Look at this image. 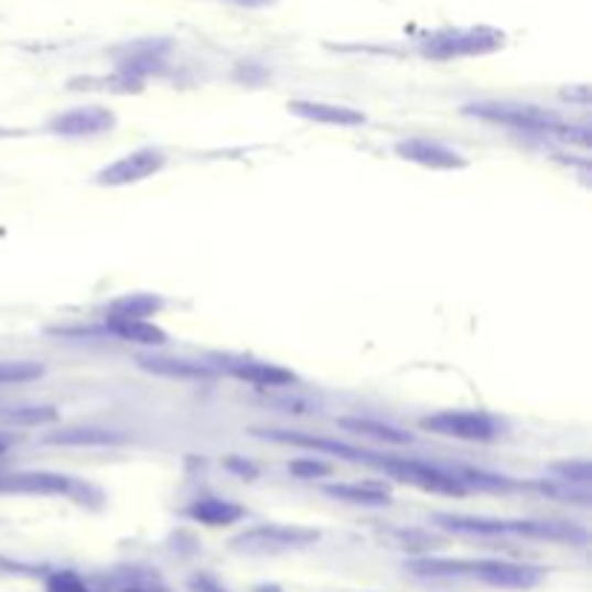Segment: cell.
I'll list each match as a JSON object with an SVG mask.
<instances>
[{
	"instance_id": "obj_30",
	"label": "cell",
	"mask_w": 592,
	"mask_h": 592,
	"mask_svg": "<svg viewBox=\"0 0 592 592\" xmlns=\"http://www.w3.org/2000/svg\"><path fill=\"white\" fill-rule=\"evenodd\" d=\"M122 592H153V590H142V586H128V590H122Z\"/></svg>"
},
{
	"instance_id": "obj_13",
	"label": "cell",
	"mask_w": 592,
	"mask_h": 592,
	"mask_svg": "<svg viewBox=\"0 0 592 592\" xmlns=\"http://www.w3.org/2000/svg\"><path fill=\"white\" fill-rule=\"evenodd\" d=\"M289 114L301 116L306 122L330 125V128H362L367 122V116L362 110L347 105H333V101L295 99L289 101Z\"/></svg>"
},
{
	"instance_id": "obj_27",
	"label": "cell",
	"mask_w": 592,
	"mask_h": 592,
	"mask_svg": "<svg viewBox=\"0 0 592 592\" xmlns=\"http://www.w3.org/2000/svg\"><path fill=\"white\" fill-rule=\"evenodd\" d=\"M289 471H292L295 477H304V480L327 477V474H333V469H330L327 463H319V460H298V463L289 465Z\"/></svg>"
},
{
	"instance_id": "obj_6",
	"label": "cell",
	"mask_w": 592,
	"mask_h": 592,
	"mask_svg": "<svg viewBox=\"0 0 592 592\" xmlns=\"http://www.w3.org/2000/svg\"><path fill=\"white\" fill-rule=\"evenodd\" d=\"M385 474H390L399 483L417 486L422 492L445 494V497H463L469 492L463 480L456 477L454 471H445L440 465L422 463V460H408V456H388V460H373Z\"/></svg>"
},
{
	"instance_id": "obj_8",
	"label": "cell",
	"mask_w": 592,
	"mask_h": 592,
	"mask_svg": "<svg viewBox=\"0 0 592 592\" xmlns=\"http://www.w3.org/2000/svg\"><path fill=\"white\" fill-rule=\"evenodd\" d=\"M419 426L463 442H492L497 437V422L483 410H440V413L419 419Z\"/></svg>"
},
{
	"instance_id": "obj_2",
	"label": "cell",
	"mask_w": 592,
	"mask_h": 592,
	"mask_svg": "<svg viewBox=\"0 0 592 592\" xmlns=\"http://www.w3.org/2000/svg\"><path fill=\"white\" fill-rule=\"evenodd\" d=\"M410 572L428 578H477L500 590H531L543 572L529 563L512 561H454V558H422L410 563Z\"/></svg>"
},
{
	"instance_id": "obj_10",
	"label": "cell",
	"mask_w": 592,
	"mask_h": 592,
	"mask_svg": "<svg viewBox=\"0 0 592 592\" xmlns=\"http://www.w3.org/2000/svg\"><path fill=\"white\" fill-rule=\"evenodd\" d=\"M50 133L64 139H82V137H99L107 130L116 128V116L107 107L90 105V107H69L64 114H55L50 119Z\"/></svg>"
},
{
	"instance_id": "obj_7",
	"label": "cell",
	"mask_w": 592,
	"mask_h": 592,
	"mask_svg": "<svg viewBox=\"0 0 592 592\" xmlns=\"http://www.w3.org/2000/svg\"><path fill=\"white\" fill-rule=\"evenodd\" d=\"M168 165V153L162 148H137L125 153L116 162L105 165L99 174L93 176V183L101 189H122V185H137L151 180Z\"/></svg>"
},
{
	"instance_id": "obj_19",
	"label": "cell",
	"mask_w": 592,
	"mask_h": 592,
	"mask_svg": "<svg viewBox=\"0 0 592 592\" xmlns=\"http://www.w3.org/2000/svg\"><path fill=\"white\" fill-rule=\"evenodd\" d=\"M142 370L157 373V376H168V379H205L212 376V367L208 365H194V362H185V358H139Z\"/></svg>"
},
{
	"instance_id": "obj_14",
	"label": "cell",
	"mask_w": 592,
	"mask_h": 592,
	"mask_svg": "<svg viewBox=\"0 0 592 592\" xmlns=\"http://www.w3.org/2000/svg\"><path fill=\"white\" fill-rule=\"evenodd\" d=\"M260 437L275 442H283V445H295V449H312L321 451V454L342 456V460H353V463H373L376 456L367 454V451H358L347 442L338 440H324V437H312V433H298V431H258Z\"/></svg>"
},
{
	"instance_id": "obj_18",
	"label": "cell",
	"mask_w": 592,
	"mask_h": 592,
	"mask_svg": "<svg viewBox=\"0 0 592 592\" xmlns=\"http://www.w3.org/2000/svg\"><path fill=\"white\" fill-rule=\"evenodd\" d=\"M162 310V298L151 292H130L107 306V319H151Z\"/></svg>"
},
{
	"instance_id": "obj_23",
	"label": "cell",
	"mask_w": 592,
	"mask_h": 592,
	"mask_svg": "<svg viewBox=\"0 0 592 592\" xmlns=\"http://www.w3.org/2000/svg\"><path fill=\"white\" fill-rule=\"evenodd\" d=\"M540 494H549V497H558V500H570L575 506H590V492L586 486H578V483H563V480H549V483H535Z\"/></svg>"
},
{
	"instance_id": "obj_12",
	"label": "cell",
	"mask_w": 592,
	"mask_h": 592,
	"mask_svg": "<svg viewBox=\"0 0 592 592\" xmlns=\"http://www.w3.org/2000/svg\"><path fill=\"white\" fill-rule=\"evenodd\" d=\"M76 480L55 471H18L0 474V494H73Z\"/></svg>"
},
{
	"instance_id": "obj_31",
	"label": "cell",
	"mask_w": 592,
	"mask_h": 592,
	"mask_svg": "<svg viewBox=\"0 0 592 592\" xmlns=\"http://www.w3.org/2000/svg\"><path fill=\"white\" fill-rule=\"evenodd\" d=\"M3 451H7V442L0 440V454H3Z\"/></svg>"
},
{
	"instance_id": "obj_16",
	"label": "cell",
	"mask_w": 592,
	"mask_h": 592,
	"mask_svg": "<svg viewBox=\"0 0 592 592\" xmlns=\"http://www.w3.org/2000/svg\"><path fill=\"white\" fill-rule=\"evenodd\" d=\"M107 330L130 344H142V347H162L168 344V333L148 319H107Z\"/></svg>"
},
{
	"instance_id": "obj_1",
	"label": "cell",
	"mask_w": 592,
	"mask_h": 592,
	"mask_svg": "<svg viewBox=\"0 0 592 592\" xmlns=\"http://www.w3.org/2000/svg\"><path fill=\"white\" fill-rule=\"evenodd\" d=\"M433 524L460 535H480V538H531V540H561V543H586V529L575 524H555V520H497V517L471 515H437Z\"/></svg>"
},
{
	"instance_id": "obj_15",
	"label": "cell",
	"mask_w": 592,
	"mask_h": 592,
	"mask_svg": "<svg viewBox=\"0 0 592 592\" xmlns=\"http://www.w3.org/2000/svg\"><path fill=\"white\" fill-rule=\"evenodd\" d=\"M185 515L191 520H197L203 526H212V529H220V526H232L237 520H244L246 509L240 503L223 500V497H200L185 509Z\"/></svg>"
},
{
	"instance_id": "obj_22",
	"label": "cell",
	"mask_w": 592,
	"mask_h": 592,
	"mask_svg": "<svg viewBox=\"0 0 592 592\" xmlns=\"http://www.w3.org/2000/svg\"><path fill=\"white\" fill-rule=\"evenodd\" d=\"M46 373L41 362H0V385H26V381H39Z\"/></svg>"
},
{
	"instance_id": "obj_9",
	"label": "cell",
	"mask_w": 592,
	"mask_h": 592,
	"mask_svg": "<svg viewBox=\"0 0 592 592\" xmlns=\"http://www.w3.org/2000/svg\"><path fill=\"white\" fill-rule=\"evenodd\" d=\"M396 157L405 162H413V165L431 168V171H460V168L469 165V160L456 148L428 137L399 139L396 142Z\"/></svg>"
},
{
	"instance_id": "obj_4",
	"label": "cell",
	"mask_w": 592,
	"mask_h": 592,
	"mask_svg": "<svg viewBox=\"0 0 592 592\" xmlns=\"http://www.w3.org/2000/svg\"><path fill=\"white\" fill-rule=\"evenodd\" d=\"M321 531L298 524H260L232 538V549L244 555H281L319 543Z\"/></svg>"
},
{
	"instance_id": "obj_21",
	"label": "cell",
	"mask_w": 592,
	"mask_h": 592,
	"mask_svg": "<svg viewBox=\"0 0 592 592\" xmlns=\"http://www.w3.org/2000/svg\"><path fill=\"white\" fill-rule=\"evenodd\" d=\"M338 426H342L344 431L362 433V437L388 442V445H410V442H413L410 433L399 431V428L394 426H385V422H376V419H338Z\"/></svg>"
},
{
	"instance_id": "obj_26",
	"label": "cell",
	"mask_w": 592,
	"mask_h": 592,
	"mask_svg": "<svg viewBox=\"0 0 592 592\" xmlns=\"http://www.w3.org/2000/svg\"><path fill=\"white\" fill-rule=\"evenodd\" d=\"M7 422H15V426H41V422H53L55 410L53 408H18L12 413H7Z\"/></svg>"
},
{
	"instance_id": "obj_20",
	"label": "cell",
	"mask_w": 592,
	"mask_h": 592,
	"mask_svg": "<svg viewBox=\"0 0 592 592\" xmlns=\"http://www.w3.org/2000/svg\"><path fill=\"white\" fill-rule=\"evenodd\" d=\"M50 445H119L122 437L116 431H101V428H64V431H55L46 437Z\"/></svg>"
},
{
	"instance_id": "obj_11",
	"label": "cell",
	"mask_w": 592,
	"mask_h": 592,
	"mask_svg": "<svg viewBox=\"0 0 592 592\" xmlns=\"http://www.w3.org/2000/svg\"><path fill=\"white\" fill-rule=\"evenodd\" d=\"M223 370L232 373L235 379L255 385V388H287L295 385V373L287 370L272 362H258V358L246 356H226L223 358Z\"/></svg>"
},
{
	"instance_id": "obj_28",
	"label": "cell",
	"mask_w": 592,
	"mask_h": 592,
	"mask_svg": "<svg viewBox=\"0 0 592 592\" xmlns=\"http://www.w3.org/2000/svg\"><path fill=\"white\" fill-rule=\"evenodd\" d=\"M191 590L194 592H226L223 590V584H217L214 578L208 575H194L191 578Z\"/></svg>"
},
{
	"instance_id": "obj_24",
	"label": "cell",
	"mask_w": 592,
	"mask_h": 592,
	"mask_svg": "<svg viewBox=\"0 0 592 592\" xmlns=\"http://www.w3.org/2000/svg\"><path fill=\"white\" fill-rule=\"evenodd\" d=\"M549 471L555 474V480H563V483H578V486H590L592 469L586 460H563V463H552Z\"/></svg>"
},
{
	"instance_id": "obj_3",
	"label": "cell",
	"mask_w": 592,
	"mask_h": 592,
	"mask_svg": "<svg viewBox=\"0 0 592 592\" xmlns=\"http://www.w3.org/2000/svg\"><path fill=\"white\" fill-rule=\"evenodd\" d=\"M465 116H474L480 122L503 125L512 130H526V133H567V125L555 114L535 105H520V101H474L465 105Z\"/></svg>"
},
{
	"instance_id": "obj_29",
	"label": "cell",
	"mask_w": 592,
	"mask_h": 592,
	"mask_svg": "<svg viewBox=\"0 0 592 592\" xmlns=\"http://www.w3.org/2000/svg\"><path fill=\"white\" fill-rule=\"evenodd\" d=\"M235 3H246V7H263L269 0H235Z\"/></svg>"
},
{
	"instance_id": "obj_17",
	"label": "cell",
	"mask_w": 592,
	"mask_h": 592,
	"mask_svg": "<svg viewBox=\"0 0 592 592\" xmlns=\"http://www.w3.org/2000/svg\"><path fill=\"white\" fill-rule=\"evenodd\" d=\"M324 494L349 506H388L390 503L388 488L373 486V483H330L324 486Z\"/></svg>"
},
{
	"instance_id": "obj_5",
	"label": "cell",
	"mask_w": 592,
	"mask_h": 592,
	"mask_svg": "<svg viewBox=\"0 0 592 592\" xmlns=\"http://www.w3.org/2000/svg\"><path fill=\"white\" fill-rule=\"evenodd\" d=\"M506 44V35L492 26H469V30H442L422 44V55L433 62H454L474 55L497 53Z\"/></svg>"
},
{
	"instance_id": "obj_25",
	"label": "cell",
	"mask_w": 592,
	"mask_h": 592,
	"mask_svg": "<svg viewBox=\"0 0 592 592\" xmlns=\"http://www.w3.org/2000/svg\"><path fill=\"white\" fill-rule=\"evenodd\" d=\"M46 592H90V590H87L82 575H76L73 570H62L46 578Z\"/></svg>"
}]
</instances>
